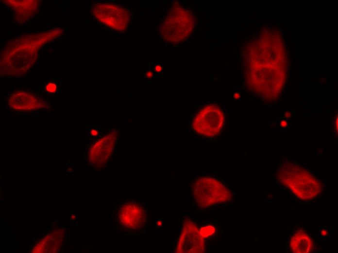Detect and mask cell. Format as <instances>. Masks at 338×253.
Wrapping results in <instances>:
<instances>
[{
  "instance_id": "cell-12",
  "label": "cell",
  "mask_w": 338,
  "mask_h": 253,
  "mask_svg": "<svg viewBox=\"0 0 338 253\" xmlns=\"http://www.w3.org/2000/svg\"><path fill=\"white\" fill-rule=\"evenodd\" d=\"M155 70L157 72H160L162 71V67L160 66H157L155 67Z\"/></svg>"
},
{
  "instance_id": "cell-16",
  "label": "cell",
  "mask_w": 338,
  "mask_h": 253,
  "mask_svg": "<svg viewBox=\"0 0 338 253\" xmlns=\"http://www.w3.org/2000/svg\"><path fill=\"white\" fill-rule=\"evenodd\" d=\"M239 96H240L239 94L237 93V92L235 93L234 94V97L236 99L239 98Z\"/></svg>"
},
{
  "instance_id": "cell-1",
  "label": "cell",
  "mask_w": 338,
  "mask_h": 253,
  "mask_svg": "<svg viewBox=\"0 0 338 253\" xmlns=\"http://www.w3.org/2000/svg\"><path fill=\"white\" fill-rule=\"evenodd\" d=\"M279 178L283 185L303 200L314 199L321 191V184L317 178L296 164L288 163L284 165L280 170Z\"/></svg>"
},
{
  "instance_id": "cell-10",
  "label": "cell",
  "mask_w": 338,
  "mask_h": 253,
  "mask_svg": "<svg viewBox=\"0 0 338 253\" xmlns=\"http://www.w3.org/2000/svg\"><path fill=\"white\" fill-rule=\"evenodd\" d=\"M63 235L61 233L53 232L48 235L34 247L33 252H55L61 248L63 243Z\"/></svg>"
},
{
  "instance_id": "cell-18",
  "label": "cell",
  "mask_w": 338,
  "mask_h": 253,
  "mask_svg": "<svg viewBox=\"0 0 338 253\" xmlns=\"http://www.w3.org/2000/svg\"><path fill=\"white\" fill-rule=\"evenodd\" d=\"M207 223H208L207 222H204V223L205 224H207Z\"/></svg>"
},
{
  "instance_id": "cell-17",
  "label": "cell",
  "mask_w": 338,
  "mask_h": 253,
  "mask_svg": "<svg viewBox=\"0 0 338 253\" xmlns=\"http://www.w3.org/2000/svg\"><path fill=\"white\" fill-rule=\"evenodd\" d=\"M285 116L287 118H289L290 117V113L289 112H286L285 114Z\"/></svg>"
},
{
  "instance_id": "cell-4",
  "label": "cell",
  "mask_w": 338,
  "mask_h": 253,
  "mask_svg": "<svg viewBox=\"0 0 338 253\" xmlns=\"http://www.w3.org/2000/svg\"><path fill=\"white\" fill-rule=\"evenodd\" d=\"M92 13L102 24L118 31L126 29L130 16L127 8L109 3L95 4L92 8Z\"/></svg>"
},
{
  "instance_id": "cell-2",
  "label": "cell",
  "mask_w": 338,
  "mask_h": 253,
  "mask_svg": "<svg viewBox=\"0 0 338 253\" xmlns=\"http://www.w3.org/2000/svg\"><path fill=\"white\" fill-rule=\"evenodd\" d=\"M193 17L186 9L175 5L170 8L160 26L163 37L167 41L176 43L188 37L193 30Z\"/></svg>"
},
{
  "instance_id": "cell-5",
  "label": "cell",
  "mask_w": 338,
  "mask_h": 253,
  "mask_svg": "<svg viewBox=\"0 0 338 253\" xmlns=\"http://www.w3.org/2000/svg\"><path fill=\"white\" fill-rule=\"evenodd\" d=\"M34 49L28 45L18 46L7 52L2 67L6 72L19 76L26 73L34 63Z\"/></svg>"
},
{
  "instance_id": "cell-3",
  "label": "cell",
  "mask_w": 338,
  "mask_h": 253,
  "mask_svg": "<svg viewBox=\"0 0 338 253\" xmlns=\"http://www.w3.org/2000/svg\"><path fill=\"white\" fill-rule=\"evenodd\" d=\"M224 123V115L217 106L209 105L202 108L195 115L192 127L197 133L211 138L218 135Z\"/></svg>"
},
{
  "instance_id": "cell-14",
  "label": "cell",
  "mask_w": 338,
  "mask_h": 253,
  "mask_svg": "<svg viewBox=\"0 0 338 253\" xmlns=\"http://www.w3.org/2000/svg\"><path fill=\"white\" fill-rule=\"evenodd\" d=\"M287 125V122L286 121H282L281 122V126L283 127H285Z\"/></svg>"
},
{
  "instance_id": "cell-9",
  "label": "cell",
  "mask_w": 338,
  "mask_h": 253,
  "mask_svg": "<svg viewBox=\"0 0 338 253\" xmlns=\"http://www.w3.org/2000/svg\"><path fill=\"white\" fill-rule=\"evenodd\" d=\"M290 247L294 253H310L314 247L313 241L306 233L298 232L290 238Z\"/></svg>"
},
{
  "instance_id": "cell-13",
  "label": "cell",
  "mask_w": 338,
  "mask_h": 253,
  "mask_svg": "<svg viewBox=\"0 0 338 253\" xmlns=\"http://www.w3.org/2000/svg\"><path fill=\"white\" fill-rule=\"evenodd\" d=\"M152 73L150 72H148L146 73V76L147 78H151L152 77Z\"/></svg>"
},
{
  "instance_id": "cell-15",
  "label": "cell",
  "mask_w": 338,
  "mask_h": 253,
  "mask_svg": "<svg viewBox=\"0 0 338 253\" xmlns=\"http://www.w3.org/2000/svg\"><path fill=\"white\" fill-rule=\"evenodd\" d=\"M91 134L92 135H94V136L98 134L97 131L96 130H94V129L91 130Z\"/></svg>"
},
{
  "instance_id": "cell-8",
  "label": "cell",
  "mask_w": 338,
  "mask_h": 253,
  "mask_svg": "<svg viewBox=\"0 0 338 253\" xmlns=\"http://www.w3.org/2000/svg\"><path fill=\"white\" fill-rule=\"evenodd\" d=\"M8 103L12 109L17 111L34 110L44 106L33 93L25 90L13 92L9 98Z\"/></svg>"
},
{
  "instance_id": "cell-6",
  "label": "cell",
  "mask_w": 338,
  "mask_h": 253,
  "mask_svg": "<svg viewBox=\"0 0 338 253\" xmlns=\"http://www.w3.org/2000/svg\"><path fill=\"white\" fill-rule=\"evenodd\" d=\"M117 141V133H110L93 144L88 153L89 163L96 168L103 167L111 158Z\"/></svg>"
},
{
  "instance_id": "cell-7",
  "label": "cell",
  "mask_w": 338,
  "mask_h": 253,
  "mask_svg": "<svg viewBox=\"0 0 338 253\" xmlns=\"http://www.w3.org/2000/svg\"><path fill=\"white\" fill-rule=\"evenodd\" d=\"M118 217L123 227L129 230H136L142 228L145 225L146 214L142 206L130 201L120 207Z\"/></svg>"
},
{
  "instance_id": "cell-11",
  "label": "cell",
  "mask_w": 338,
  "mask_h": 253,
  "mask_svg": "<svg viewBox=\"0 0 338 253\" xmlns=\"http://www.w3.org/2000/svg\"><path fill=\"white\" fill-rule=\"evenodd\" d=\"M46 90L50 93H54L57 90V86L53 83H49L46 86Z\"/></svg>"
}]
</instances>
